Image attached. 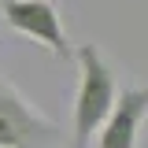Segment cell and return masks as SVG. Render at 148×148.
I'll return each mask as SVG.
<instances>
[{
  "label": "cell",
  "mask_w": 148,
  "mask_h": 148,
  "mask_svg": "<svg viewBox=\"0 0 148 148\" xmlns=\"http://www.w3.org/2000/svg\"><path fill=\"white\" fill-rule=\"evenodd\" d=\"M78 92H74V148H89V137H96V130L104 122V115L115 104V74L104 63V56L96 45H78Z\"/></svg>",
  "instance_id": "6da1fadb"
},
{
  "label": "cell",
  "mask_w": 148,
  "mask_h": 148,
  "mask_svg": "<svg viewBox=\"0 0 148 148\" xmlns=\"http://www.w3.org/2000/svg\"><path fill=\"white\" fill-rule=\"evenodd\" d=\"M52 133V119L30 96H22V89L0 67V148H37Z\"/></svg>",
  "instance_id": "7a4b0ae2"
},
{
  "label": "cell",
  "mask_w": 148,
  "mask_h": 148,
  "mask_svg": "<svg viewBox=\"0 0 148 148\" xmlns=\"http://www.w3.org/2000/svg\"><path fill=\"white\" fill-rule=\"evenodd\" d=\"M4 22L22 37H34L56 59H71V41L63 30V18L48 0H4Z\"/></svg>",
  "instance_id": "3957f363"
},
{
  "label": "cell",
  "mask_w": 148,
  "mask_h": 148,
  "mask_svg": "<svg viewBox=\"0 0 148 148\" xmlns=\"http://www.w3.org/2000/svg\"><path fill=\"white\" fill-rule=\"evenodd\" d=\"M145 115H148V89L115 92V104H111V111L104 115V122L96 130L100 148H133Z\"/></svg>",
  "instance_id": "277c9868"
}]
</instances>
